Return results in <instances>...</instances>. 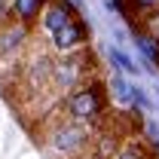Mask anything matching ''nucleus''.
Returning <instances> with one entry per match:
<instances>
[{"instance_id": "f257e3e1", "label": "nucleus", "mask_w": 159, "mask_h": 159, "mask_svg": "<svg viewBox=\"0 0 159 159\" xmlns=\"http://www.w3.org/2000/svg\"><path fill=\"white\" fill-rule=\"evenodd\" d=\"M40 28H43V40L46 49L52 55H74L83 52L89 43V31L80 21V16L64 3V0H49L43 16H40Z\"/></svg>"}, {"instance_id": "f03ea898", "label": "nucleus", "mask_w": 159, "mask_h": 159, "mask_svg": "<svg viewBox=\"0 0 159 159\" xmlns=\"http://www.w3.org/2000/svg\"><path fill=\"white\" fill-rule=\"evenodd\" d=\"M55 113H58V116L46 119L43 138H40L43 147H46V153H49V159H86V156H92L95 129L67 119L61 113V107Z\"/></svg>"}, {"instance_id": "7ed1b4c3", "label": "nucleus", "mask_w": 159, "mask_h": 159, "mask_svg": "<svg viewBox=\"0 0 159 159\" xmlns=\"http://www.w3.org/2000/svg\"><path fill=\"white\" fill-rule=\"evenodd\" d=\"M61 113L67 119H74L80 125H89V129H98L107 113V92H104V83L98 77L86 80L83 86H77L67 98L61 101Z\"/></svg>"}, {"instance_id": "20e7f679", "label": "nucleus", "mask_w": 159, "mask_h": 159, "mask_svg": "<svg viewBox=\"0 0 159 159\" xmlns=\"http://www.w3.org/2000/svg\"><path fill=\"white\" fill-rule=\"evenodd\" d=\"M86 80H92V55L83 49L74 55H58L55 67H52V83H49V98L61 104L77 86H83Z\"/></svg>"}, {"instance_id": "39448f33", "label": "nucleus", "mask_w": 159, "mask_h": 159, "mask_svg": "<svg viewBox=\"0 0 159 159\" xmlns=\"http://www.w3.org/2000/svg\"><path fill=\"white\" fill-rule=\"evenodd\" d=\"M28 37H31V31L19 21H9L6 28H0V80H3V70H9L12 77L19 74L21 61L31 52Z\"/></svg>"}, {"instance_id": "423d86ee", "label": "nucleus", "mask_w": 159, "mask_h": 159, "mask_svg": "<svg viewBox=\"0 0 159 159\" xmlns=\"http://www.w3.org/2000/svg\"><path fill=\"white\" fill-rule=\"evenodd\" d=\"M46 3H49V0H9V6H12V21L31 28V25L43 16Z\"/></svg>"}, {"instance_id": "0eeeda50", "label": "nucleus", "mask_w": 159, "mask_h": 159, "mask_svg": "<svg viewBox=\"0 0 159 159\" xmlns=\"http://www.w3.org/2000/svg\"><path fill=\"white\" fill-rule=\"evenodd\" d=\"M113 159H153V156H150V150H147L138 138H129L122 147H119V153Z\"/></svg>"}, {"instance_id": "6e6552de", "label": "nucleus", "mask_w": 159, "mask_h": 159, "mask_svg": "<svg viewBox=\"0 0 159 159\" xmlns=\"http://www.w3.org/2000/svg\"><path fill=\"white\" fill-rule=\"evenodd\" d=\"M122 6L129 12H138L141 19L150 16V12H159V0H122Z\"/></svg>"}]
</instances>
